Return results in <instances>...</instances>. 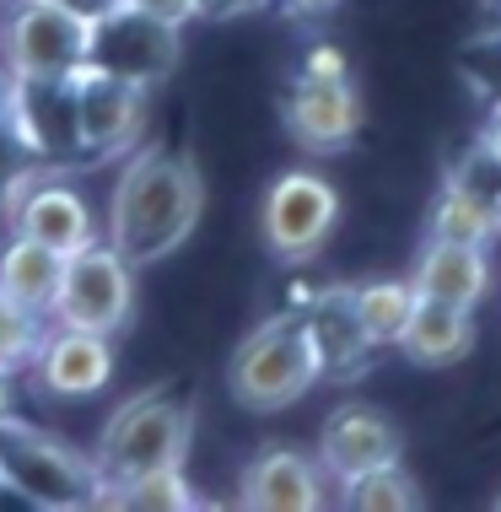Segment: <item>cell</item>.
<instances>
[{
  "label": "cell",
  "instance_id": "9",
  "mask_svg": "<svg viewBox=\"0 0 501 512\" xmlns=\"http://www.w3.org/2000/svg\"><path fill=\"white\" fill-rule=\"evenodd\" d=\"M87 17L49 0H17L0 11V65L6 76H76L87 65Z\"/></svg>",
  "mask_w": 501,
  "mask_h": 512
},
{
  "label": "cell",
  "instance_id": "4",
  "mask_svg": "<svg viewBox=\"0 0 501 512\" xmlns=\"http://www.w3.org/2000/svg\"><path fill=\"white\" fill-rule=\"evenodd\" d=\"M313 383H324V372H318L302 313H270L259 329H248L227 362V394L254 415L291 410Z\"/></svg>",
  "mask_w": 501,
  "mask_h": 512
},
{
  "label": "cell",
  "instance_id": "14",
  "mask_svg": "<svg viewBox=\"0 0 501 512\" xmlns=\"http://www.w3.org/2000/svg\"><path fill=\"white\" fill-rule=\"evenodd\" d=\"M302 329L313 340V356H318V372L324 378H361L372 367V351L378 345L367 340L361 329V313H356V286H318V292L302 302Z\"/></svg>",
  "mask_w": 501,
  "mask_h": 512
},
{
  "label": "cell",
  "instance_id": "2",
  "mask_svg": "<svg viewBox=\"0 0 501 512\" xmlns=\"http://www.w3.org/2000/svg\"><path fill=\"white\" fill-rule=\"evenodd\" d=\"M194 448V399H184L178 389H141L135 399L103 421L92 448V464L103 480H130L146 469H178Z\"/></svg>",
  "mask_w": 501,
  "mask_h": 512
},
{
  "label": "cell",
  "instance_id": "12",
  "mask_svg": "<svg viewBox=\"0 0 501 512\" xmlns=\"http://www.w3.org/2000/svg\"><path fill=\"white\" fill-rule=\"evenodd\" d=\"M313 459H318V469H324L329 486L345 491L351 480H361V475H372V469L405 459V437H399V426L388 421L378 405L345 399V405H334V410L324 415V426H318Z\"/></svg>",
  "mask_w": 501,
  "mask_h": 512
},
{
  "label": "cell",
  "instance_id": "20",
  "mask_svg": "<svg viewBox=\"0 0 501 512\" xmlns=\"http://www.w3.org/2000/svg\"><path fill=\"white\" fill-rule=\"evenodd\" d=\"M426 232L442 243H469V248H491L501 238V211L485 205L464 189L442 184L437 200H431V216H426Z\"/></svg>",
  "mask_w": 501,
  "mask_h": 512
},
{
  "label": "cell",
  "instance_id": "29",
  "mask_svg": "<svg viewBox=\"0 0 501 512\" xmlns=\"http://www.w3.org/2000/svg\"><path fill=\"white\" fill-rule=\"evenodd\" d=\"M11 405H17V372L0 367V421L11 415Z\"/></svg>",
  "mask_w": 501,
  "mask_h": 512
},
{
  "label": "cell",
  "instance_id": "21",
  "mask_svg": "<svg viewBox=\"0 0 501 512\" xmlns=\"http://www.w3.org/2000/svg\"><path fill=\"white\" fill-rule=\"evenodd\" d=\"M410 308H415V281H361V286H356L361 329H367V340L378 345V351L399 340V329H405Z\"/></svg>",
  "mask_w": 501,
  "mask_h": 512
},
{
  "label": "cell",
  "instance_id": "27",
  "mask_svg": "<svg viewBox=\"0 0 501 512\" xmlns=\"http://www.w3.org/2000/svg\"><path fill=\"white\" fill-rule=\"evenodd\" d=\"M275 6H286V17H329L345 0H275Z\"/></svg>",
  "mask_w": 501,
  "mask_h": 512
},
{
  "label": "cell",
  "instance_id": "17",
  "mask_svg": "<svg viewBox=\"0 0 501 512\" xmlns=\"http://www.w3.org/2000/svg\"><path fill=\"white\" fill-rule=\"evenodd\" d=\"M410 281H415V292H421V297L475 308V302L491 292V248L426 238L421 259H415V270H410Z\"/></svg>",
  "mask_w": 501,
  "mask_h": 512
},
{
  "label": "cell",
  "instance_id": "26",
  "mask_svg": "<svg viewBox=\"0 0 501 512\" xmlns=\"http://www.w3.org/2000/svg\"><path fill=\"white\" fill-rule=\"evenodd\" d=\"M130 6H141V11H151V17L173 22V27H184V22L200 17V11H194V0H130Z\"/></svg>",
  "mask_w": 501,
  "mask_h": 512
},
{
  "label": "cell",
  "instance_id": "30",
  "mask_svg": "<svg viewBox=\"0 0 501 512\" xmlns=\"http://www.w3.org/2000/svg\"><path fill=\"white\" fill-rule=\"evenodd\" d=\"M480 135H485V141L496 146V157H501V103H491V124H485Z\"/></svg>",
  "mask_w": 501,
  "mask_h": 512
},
{
  "label": "cell",
  "instance_id": "31",
  "mask_svg": "<svg viewBox=\"0 0 501 512\" xmlns=\"http://www.w3.org/2000/svg\"><path fill=\"white\" fill-rule=\"evenodd\" d=\"M6 103H11V76H6V65H0V130H6Z\"/></svg>",
  "mask_w": 501,
  "mask_h": 512
},
{
  "label": "cell",
  "instance_id": "28",
  "mask_svg": "<svg viewBox=\"0 0 501 512\" xmlns=\"http://www.w3.org/2000/svg\"><path fill=\"white\" fill-rule=\"evenodd\" d=\"M49 6H65V11H76V17H103L108 6H119V0H49Z\"/></svg>",
  "mask_w": 501,
  "mask_h": 512
},
{
  "label": "cell",
  "instance_id": "25",
  "mask_svg": "<svg viewBox=\"0 0 501 512\" xmlns=\"http://www.w3.org/2000/svg\"><path fill=\"white\" fill-rule=\"evenodd\" d=\"M275 6V0H194L200 17H216V22H232V17H254V11Z\"/></svg>",
  "mask_w": 501,
  "mask_h": 512
},
{
  "label": "cell",
  "instance_id": "8",
  "mask_svg": "<svg viewBox=\"0 0 501 512\" xmlns=\"http://www.w3.org/2000/svg\"><path fill=\"white\" fill-rule=\"evenodd\" d=\"M71 98H76V168H103V162H119L141 146L151 87L81 65L71 76Z\"/></svg>",
  "mask_w": 501,
  "mask_h": 512
},
{
  "label": "cell",
  "instance_id": "1",
  "mask_svg": "<svg viewBox=\"0 0 501 512\" xmlns=\"http://www.w3.org/2000/svg\"><path fill=\"white\" fill-rule=\"evenodd\" d=\"M200 216H205V178L189 151L146 141L124 157L119 184L108 195V243L135 270L184 248L189 232L200 227Z\"/></svg>",
  "mask_w": 501,
  "mask_h": 512
},
{
  "label": "cell",
  "instance_id": "18",
  "mask_svg": "<svg viewBox=\"0 0 501 512\" xmlns=\"http://www.w3.org/2000/svg\"><path fill=\"white\" fill-rule=\"evenodd\" d=\"M60 270H65V254L22 238V232H11L0 243V297L22 302V308L44 313V318L54 308V292H60Z\"/></svg>",
  "mask_w": 501,
  "mask_h": 512
},
{
  "label": "cell",
  "instance_id": "10",
  "mask_svg": "<svg viewBox=\"0 0 501 512\" xmlns=\"http://www.w3.org/2000/svg\"><path fill=\"white\" fill-rule=\"evenodd\" d=\"M286 130L313 157H340L361 130V98L351 71H308L297 65L286 87Z\"/></svg>",
  "mask_w": 501,
  "mask_h": 512
},
{
  "label": "cell",
  "instance_id": "13",
  "mask_svg": "<svg viewBox=\"0 0 501 512\" xmlns=\"http://www.w3.org/2000/svg\"><path fill=\"white\" fill-rule=\"evenodd\" d=\"M33 372L38 394L49 399H92L108 389L114 378V335H92V329H65V324H49L38 356L27 362Z\"/></svg>",
  "mask_w": 501,
  "mask_h": 512
},
{
  "label": "cell",
  "instance_id": "32",
  "mask_svg": "<svg viewBox=\"0 0 501 512\" xmlns=\"http://www.w3.org/2000/svg\"><path fill=\"white\" fill-rule=\"evenodd\" d=\"M485 6H491V11H496V17H501V0H485Z\"/></svg>",
  "mask_w": 501,
  "mask_h": 512
},
{
  "label": "cell",
  "instance_id": "16",
  "mask_svg": "<svg viewBox=\"0 0 501 512\" xmlns=\"http://www.w3.org/2000/svg\"><path fill=\"white\" fill-rule=\"evenodd\" d=\"M394 351H405L415 367H458L469 351H475V318L458 302H437L415 292V308L399 329Z\"/></svg>",
  "mask_w": 501,
  "mask_h": 512
},
{
  "label": "cell",
  "instance_id": "11",
  "mask_svg": "<svg viewBox=\"0 0 501 512\" xmlns=\"http://www.w3.org/2000/svg\"><path fill=\"white\" fill-rule=\"evenodd\" d=\"M6 135L22 157L49 168H76V98L71 76H11Z\"/></svg>",
  "mask_w": 501,
  "mask_h": 512
},
{
  "label": "cell",
  "instance_id": "24",
  "mask_svg": "<svg viewBox=\"0 0 501 512\" xmlns=\"http://www.w3.org/2000/svg\"><path fill=\"white\" fill-rule=\"evenodd\" d=\"M448 184L453 189H464V195H475V200H485V205H496L501 211V157H496V146L485 141H469L464 146V157L448 168Z\"/></svg>",
  "mask_w": 501,
  "mask_h": 512
},
{
  "label": "cell",
  "instance_id": "5",
  "mask_svg": "<svg viewBox=\"0 0 501 512\" xmlns=\"http://www.w3.org/2000/svg\"><path fill=\"white\" fill-rule=\"evenodd\" d=\"M340 221V189L313 168H291L264 189L259 205V238L270 248L275 265H308L324 254V243L334 238Z\"/></svg>",
  "mask_w": 501,
  "mask_h": 512
},
{
  "label": "cell",
  "instance_id": "34",
  "mask_svg": "<svg viewBox=\"0 0 501 512\" xmlns=\"http://www.w3.org/2000/svg\"><path fill=\"white\" fill-rule=\"evenodd\" d=\"M496 507H501V496H496Z\"/></svg>",
  "mask_w": 501,
  "mask_h": 512
},
{
  "label": "cell",
  "instance_id": "23",
  "mask_svg": "<svg viewBox=\"0 0 501 512\" xmlns=\"http://www.w3.org/2000/svg\"><path fill=\"white\" fill-rule=\"evenodd\" d=\"M49 335V318L22 308V302L0 297V367L6 372H27V362L38 356V345Z\"/></svg>",
  "mask_w": 501,
  "mask_h": 512
},
{
  "label": "cell",
  "instance_id": "33",
  "mask_svg": "<svg viewBox=\"0 0 501 512\" xmlns=\"http://www.w3.org/2000/svg\"><path fill=\"white\" fill-rule=\"evenodd\" d=\"M0 11H6V0H0Z\"/></svg>",
  "mask_w": 501,
  "mask_h": 512
},
{
  "label": "cell",
  "instance_id": "7",
  "mask_svg": "<svg viewBox=\"0 0 501 512\" xmlns=\"http://www.w3.org/2000/svg\"><path fill=\"white\" fill-rule=\"evenodd\" d=\"M135 313V265L114 243H87L65 254L60 292H54L49 324L92 329V335H119Z\"/></svg>",
  "mask_w": 501,
  "mask_h": 512
},
{
  "label": "cell",
  "instance_id": "19",
  "mask_svg": "<svg viewBox=\"0 0 501 512\" xmlns=\"http://www.w3.org/2000/svg\"><path fill=\"white\" fill-rule=\"evenodd\" d=\"M97 507H135V512H194L205 507L200 491L189 486L184 464L178 469H146L130 480H103L97 486Z\"/></svg>",
  "mask_w": 501,
  "mask_h": 512
},
{
  "label": "cell",
  "instance_id": "22",
  "mask_svg": "<svg viewBox=\"0 0 501 512\" xmlns=\"http://www.w3.org/2000/svg\"><path fill=\"white\" fill-rule=\"evenodd\" d=\"M340 496H345V507H356V512H415V507H426V496H421V486H415V475L405 464L372 469V475L351 480Z\"/></svg>",
  "mask_w": 501,
  "mask_h": 512
},
{
  "label": "cell",
  "instance_id": "3",
  "mask_svg": "<svg viewBox=\"0 0 501 512\" xmlns=\"http://www.w3.org/2000/svg\"><path fill=\"white\" fill-rule=\"evenodd\" d=\"M97 475L92 453H76L71 442H60L54 432L6 415L0 421V496H17L22 507H44V512H81L97 507Z\"/></svg>",
  "mask_w": 501,
  "mask_h": 512
},
{
  "label": "cell",
  "instance_id": "15",
  "mask_svg": "<svg viewBox=\"0 0 501 512\" xmlns=\"http://www.w3.org/2000/svg\"><path fill=\"white\" fill-rule=\"evenodd\" d=\"M324 469L318 459H308L302 448H286V442H270L254 459L243 464L238 475V507L248 512H313L324 507Z\"/></svg>",
  "mask_w": 501,
  "mask_h": 512
},
{
  "label": "cell",
  "instance_id": "6",
  "mask_svg": "<svg viewBox=\"0 0 501 512\" xmlns=\"http://www.w3.org/2000/svg\"><path fill=\"white\" fill-rule=\"evenodd\" d=\"M178 54H184V27L151 17V11L130 6V0L108 6L87 27V71L124 76V81L151 87V92L178 71Z\"/></svg>",
  "mask_w": 501,
  "mask_h": 512
}]
</instances>
